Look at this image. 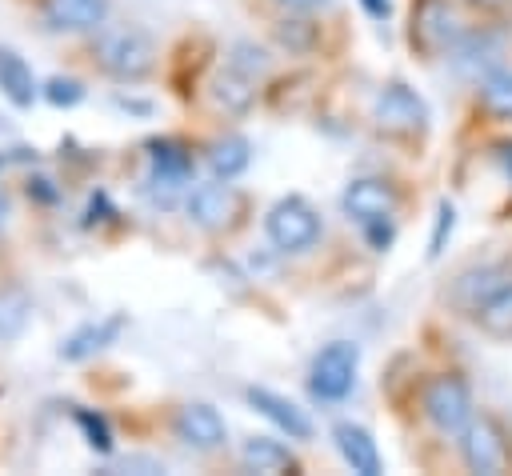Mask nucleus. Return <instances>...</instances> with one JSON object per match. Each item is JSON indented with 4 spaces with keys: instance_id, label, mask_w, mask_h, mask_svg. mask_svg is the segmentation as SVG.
Instances as JSON below:
<instances>
[{
    "instance_id": "obj_9",
    "label": "nucleus",
    "mask_w": 512,
    "mask_h": 476,
    "mask_svg": "<svg viewBox=\"0 0 512 476\" xmlns=\"http://www.w3.org/2000/svg\"><path fill=\"white\" fill-rule=\"evenodd\" d=\"M344 212L360 224H372V220H388L396 212V188L380 176H360L344 188Z\"/></svg>"
},
{
    "instance_id": "obj_8",
    "label": "nucleus",
    "mask_w": 512,
    "mask_h": 476,
    "mask_svg": "<svg viewBox=\"0 0 512 476\" xmlns=\"http://www.w3.org/2000/svg\"><path fill=\"white\" fill-rule=\"evenodd\" d=\"M172 432H176L180 444H188V448H196V452H216V448H224V440H228L224 416H220L212 404H204V400L180 404V408H176V420H172Z\"/></svg>"
},
{
    "instance_id": "obj_27",
    "label": "nucleus",
    "mask_w": 512,
    "mask_h": 476,
    "mask_svg": "<svg viewBox=\"0 0 512 476\" xmlns=\"http://www.w3.org/2000/svg\"><path fill=\"white\" fill-rule=\"evenodd\" d=\"M76 424L84 428V436H88V444H92L96 452H112V428H108V420H104L100 412L80 408V412H76Z\"/></svg>"
},
{
    "instance_id": "obj_14",
    "label": "nucleus",
    "mask_w": 512,
    "mask_h": 476,
    "mask_svg": "<svg viewBox=\"0 0 512 476\" xmlns=\"http://www.w3.org/2000/svg\"><path fill=\"white\" fill-rule=\"evenodd\" d=\"M332 440H336V448H340V456H344V464H348L352 472H360V476H380V472H384L380 448H376V440H372L368 428L344 420V424L332 428Z\"/></svg>"
},
{
    "instance_id": "obj_29",
    "label": "nucleus",
    "mask_w": 512,
    "mask_h": 476,
    "mask_svg": "<svg viewBox=\"0 0 512 476\" xmlns=\"http://www.w3.org/2000/svg\"><path fill=\"white\" fill-rule=\"evenodd\" d=\"M280 4L284 12H316V8H328V0H272Z\"/></svg>"
},
{
    "instance_id": "obj_1",
    "label": "nucleus",
    "mask_w": 512,
    "mask_h": 476,
    "mask_svg": "<svg viewBox=\"0 0 512 476\" xmlns=\"http://www.w3.org/2000/svg\"><path fill=\"white\" fill-rule=\"evenodd\" d=\"M96 64L104 76L120 80V84H132V80H144L152 68H156V44L144 28H104L96 36Z\"/></svg>"
},
{
    "instance_id": "obj_19",
    "label": "nucleus",
    "mask_w": 512,
    "mask_h": 476,
    "mask_svg": "<svg viewBox=\"0 0 512 476\" xmlns=\"http://www.w3.org/2000/svg\"><path fill=\"white\" fill-rule=\"evenodd\" d=\"M240 464L248 472H292L296 468V456L280 440H272V436H252L240 448Z\"/></svg>"
},
{
    "instance_id": "obj_16",
    "label": "nucleus",
    "mask_w": 512,
    "mask_h": 476,
    "mask_svg": "<svg viewBox=\"0 0 512 476\" xmlns=\"http://www.w3.org/2000/svg\"><path fill=\"white\" fill-rule=\"evenodd\" d=\"M0 92L8 96L12 108H32L36 100V76L12 48H0Z\"/></svg>"
},
{
    "instance_id": "obj_17",
    "label": "nucleus",
    "mask_w": 512,
    "mask_h": 476,
    "mask_svg": "<svg viewBox=\"0 0 512 476\" xmlns=\"http://www.w3.org/2000/svg\"><path fill=\"white\" fill-rule=\"evenodd\" d=\"M208 92H212V104H216L220 112L244 116V112L252 108V100H256V80H248V76L224 68V72L212 76V88H208Z\"/></svg>"
},
{
    "instance_id": "obj_7",
    "label": "nucleus",
    "mask_w": 512,
    "mask_h": 476,
    "mask_svg": "<svg viewBox=\"0 0 512 476\" xmlns=\"http://www.w3.org/2000/svg\"><path fill=\"white\" fill-rule=\"evenodd\" d=\"M372 116H376L380 128L408 136V132H424V124H428V104H424L408 84L392 80V84H384V88L376 92Z\"/></svg>"
},
{
    "instance_id": "obj_5",
    "label": "nucleus",
    "mask_w": 512,
    "mask_h": 476,
    "mask_svg": "<svg viewBox=\"0 0 512 476\" xmlns=\"http://www.w3.org/2000/svg\"><path fill=\"white\" fill-rule=\"evenodd\" d=\"M356 368H360V348L356 344H348V340L324 344L316 352V360H312V372H308L312 396L328 400V404L344 400L352 392V384H356Z\"/></svg>"
},
{
    "instance_id": "obj_4",
    "label": "nucleus",
    "mask_w": 512,
    "mask_h": 476,
    "mask_svg": "<svg viewBox=\"0 0 512 476\" xmlns=\"http://www.w3.org/2000/svg\"><path fill=\"white\" fill-rule=\"evenodd\" d=\"M264 232L280 252H304L320 240V216L304 196H284L268 208Z\"/></svg>"
},
{
    "instance_id": "obj_6",
    "label": "nucleus",
    "mask_w": 512,
    "mask_h": 476,
    "mask_svg": "<svg viewBox=\"0 0 512 476\" xmlns=\"http://www.w3.org/2000/svg\"><path fill=\"white\" fill-rule=\"evenodd\" d=\"M460 456H464L468 472H484V476L504 472L512 460V448H508L500 420L496 416H472L468 428L460 432Z\"/></svg>"
},
{
    "instance_id": "obj_28",
    "label": "nucleus",
    "mask_w": 512,
    "mask_h": 476,
    "mask_svg": "<svg viewBox=\"0 0 512 476\" xmlns=\"http://www.w3.org/2000/svg\"><path fill=\"white\" fill-rule=\"evenodd\" d=\"M452 228H456V208H452L448 200H440V208H436V228H432V240H428V260H436V256L444 252V240L452 236Z\"/></svg>"
},
{
    "instance_id": "obj_23",
    "label": "nucleus",
    "mask_w": 512,
    "mask_h": 476,
    "mask_svg": "<svg viewBox=\"0 0 512 476\" xmlns=\"http://www.w3.org/2000/svg\"><path fill=\"white\" fill-rule=\"evenodd\" d=\"M272 36H276L288 52H312V44H316V24L304 20V12H288V16L276 20Z\"/></svg>"
},
{
    "instance_id": "obj_33",
    "label": "nucleus",
    "mask_w": 512,
    "mask_h": 476,
    "mask_svg": "<svg viewBox=\"0 0 512 476\" xmlns=\"http://www.w3.org/2000/svg\"><path fill=\"white\" fill-rule=\"evenodd\" d=\"M0 224H4V200H0Z\"/></svg>"
},
{
    "instance_id": "obj_30",
    "label": "nucleus",
    "mask_w": 512,
    "mask_h": 476,
    "mask_svg": "<svg viewBox=\"0 0 512 476\" xmlns=\"http://www.w3.org/2000/svg\"><path fill=\"white\" fill-rule=\"evenodd\" d=\"M360 4H364V12H368L372 20H388V12H392L388 0H360Z\"/></svg>"
},
{
    "instance_id": "obj_22",
    "label": "nucleus",
    "mask_w": 512,
    "mask_h": 476,
    "mask_svg": "<svg viewBox=\"0 0 512 476\" xmlns=\"http://www.w3.org/2000/svg\"><path fill=\"white\" fill-rule=\"evenodd\" d=\"M480 104L500 116V120H512V72L508 68H496L480 80Z\"/></svg>"
},
{
    "instance_id": "obj_26",
    "label": "nucleus",
    "mask_w": 512,
    "mask_h": 476,
    "mask_svg": "<svg viewBox=\"0 0 512 476\" xmlns=\"http://www.w3.org/2000/svg\"><path fill=\"white\" fill-rule=\"evenodd\" d=\"M44 100L56 104V108H72V104L84 100V84L72 80V76H52V80L44 84Z\"/></svg>"
},
{
    "instance_id": "obj_25",
    "label": "nucleus",
    "mask_w": 512,
    "mask_h": 476,
    "mask_svg": "<svg viewBox=\"0 0 512 476\" xmlns=\"http://www.w3.org/2000/svg\"><path fill=\"white\" fill-rule=\"evenodd\" d=\"M152 172H156V176H172V180H188V176H192V160L184 156L180 144L156 140V144H152Z\"/></svg>"
},
{
    "instance_id": "obj_21",
    "label": "nucleus",
    "mask_w": 512,
    "mask_h": 476,
    "mask_svg": "<svg viewBox=\"0 0 512 476\" xmlns=\"http://www.w3.org/2000/svg\"><path fill=\"white\" fill-rule=\"evenodd\" d=\"M472 316H476V328H480L484 336H492V340H512V280L500 284Z\"/></svg>"
},
{
    "instance_id": "obj_18",
    "label": "nucleus",
    "mask_w": 512,
    "mask_h": 476,
    "mask_svg": "<svg viewBox=\"0 0 512 476\" xmlns=\"http://www.w3.org/2000/svg\"><path fill=\"white\" fill-rule=\"evenodd\" d=\"M248 164H252V144L244 136L232 132V136H220L208 144V168L216 180H236Z\"/></svg>"
},
{
    "instance_id": "obj_2",
    "label": "nucleus",
    "mask_w": 512,
    "mask_h": 476,
    "mask_svg": "<svg viewBox=\"0 0 512 476\" xmlns=\"http://www.w3.org/2000/svg\"><path fill=\"white\" fill-rule=\"evenodd\" d=\"M464 36V20L452 0H412L408 40L424 56H448L452 44Z\"/></svg>"
},
{
    "instance_id": "obj_31",
    "label": "nucleus",
    "mask_w": 512,
    "mask_h": 476,
    "mask_svg": "<svg viewBox=\"0 0 512 476\" xmlns=\"http://www.w3.org/2000/svg\"><path fill=\"white\" fill-rule=\"evenodd\" d=\"M500 156H504V164H508V176H512V144H500Z\"/></svg>"
},
{
    "instance_id": "obj_12",
    "label": "nucleus",
    "mask_w": 512,
    "mask_h": 476,
    "mask_svg": "<svg viewBox=\"0 0 512 476\" xmlns=\"http://www.w3.org/2000/svg\"><path fill=\"white\" fill-rule=\"evenodd\" d=\"M452 68L464 76V80H484L488 72H496V60H500V40L488 36V32H464L452 52H448Z\"/></svg>"
},
{
    "instance_id": "obj_15",
    "label": "nucleus",
    "mask_w": 512,
    "mask_h": 476,
    "mask_svg": "<svg viewBox=\"0 0 512 476\" xmlns=\"http://www.w3.org/2000/svg\"><path fill=\"white\" fill-rule=\"evenodd\" d=\"M512 280V272L504 268V264H476V268H468V272H460L456 276V284H452V304L456 308H464V312H476L500 284H508Z\"/></svg>"
},
{
    "instance_id": "obj_11",
    "label": "nucleus",
    "mask_w": 512,
    "mask_h": 476,
    "mask_svg": "<svg viewBox=\"0 0 512 476\" xmlns=\"http://www.w3.org/2000/svg\"><path fill=\"white\" fill-rule=\"evenodd\" d=\"M112 0H44L40 16L52 32H92L104 28Z\"/></svg>"
},
{
    "instance_id": "obj_3",
    "label": "nucleus",
    "mask_w": 512,
    "mask_h": 476,
    "mask_svg": "<svg viewBox=\"0 0 512 476\" xmlns=\"http://www.w3.org/2000/svg\"><path fill=\"white\" fill-rule=\"evenodd\" d=\"M420 404H424V416L432 420V428L444 432V436H460L468 428V420H472V392L456 372L432 376L424 384Z\"/></svg>"
},
{
    "instance_id": "obj_20",
    "label": "nucleus",
    "mask_w": 512,
    "mask_h": 476,
    "mask_svg": "<svg viewBox=\"0 0 512 476\" xmlns=\"http://www.w3.org/2000/svg\"><path fill=\"white\" fill-rule=\"evenodd\" d=\"M120 328H124V316H108V320H100V324H84V328H76V332L60 344V356H64V360H84V356L100 352L104 344H112Z\"/></svg>"
},
{
    "instance_id": "obj_32",
    "label": "nucleus",
    "mask_w": 512,
    "mask_h": 476,
    "mask_svg": "<svg viewBox=\"0 0 512 476\" xmlns=\"http://www.w3.org/2000/svg\"><path fill=\"white\" fill-rule=\"evenodd\" d=\"M468 4H476V8H496V4H504V0H468Z\"/></svg>"
},
{
    "instance_id": "obj_13",
    "label": "nucleus",
    "mask_w": 512,
    "mask_h": 476,
    "mask_svg": "<svg viewBox=\"0 0 512 476\" xmlns=\"http://www.w3.org/2000/svg\"><path fill=\"white\" fill-rule=\"evenodd\" d=\"M244 396H248V404H252L264 420H272L288 440H312V420H308L292 400H284L280 392H272V388H256V384H252Z\"/></svg>"
},
{
    "instance_id": "obj_10",
    "label": "nucleus",
    "mask_w": 512,
    "mask_h": 476,
    "mask_svg": "<svg viewBox=\"0 0 512 476\" xmlns=\"http://www.w3.org/2000/svg\"><path fill=\"white\" fill-rule=\"evenodd\" d=\"M184 208H188V220H192L196 228L216 232V228H224V224L232 220V212H236V192L228 188V180H208V184H196V188L188 192Z\"/></svg>"
},
{
    "instance_id": "obj_24",
    "label": "nucleus",
    "mask_w": 512,
    "mask_h": 476,
    "mask_svg": "<svg viewBox=\"0 0 512 476\" xmlns=\"http://www.w3.org/2000/svg\"><path fill=\"white\" fill-rule=\"evenodd\" d=\"M224 68H232V72H240V76H248V80H260L264 72H268V52L260 48V44H252V40H236L232 48H228V64Z\"/></svg>"
}]
</instances>
